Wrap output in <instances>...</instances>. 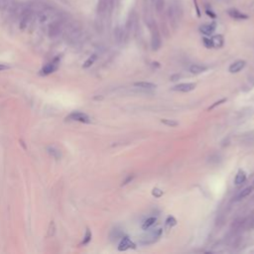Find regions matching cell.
Masks as SVG:
<instances>
[{"instance_id": "1", "label": "cell", "mask_w": 254, "mask_h": 254, "mask_svg": "<svg viewBox=\"0 0 254 254\" xmlns=\"http://www.w3.org/2000/svg\"><path fill=\"white\" fill-rule=\"evenodd\" d=\"M168 16H169L171 24L173 25V27L176 28L182 17V6H181V4L179 3L178 0H174V1L170 4L169 9H168Z\"/></svg>"}, {"instance_id": "2", "label": "cell", "mask_w": 254, "mask_h": 254, "mask_svg": "<svg viewBox=\"0 0 254 254\" xmlns=\"http://www.w3.org/2000/svg\"><path fill=\"white\" fill-rule=\"evenodd\" d=\"M149 27L151 30V45H152L153 50H158L161 46V38L159 34L158 29L156 27V24L154 21H151L149 23Z\"/></svg>"}, {"instance_id": "3", "label": "cell", "mask_w": 254, "mask_h": 254, "mask_svg": "<svg viewBox=\"0 0 254 254\" xmlns=\"http://www.w3.org/2000/svg\"><path fill=\"white\" fill-rule=\"evenodd\" d=\"M64 29V25L63 22L60 21V20H57V21L52 22L49 27H48V34L51 38H57L58 36H60L62 34Z\"/></svg>"}, {"instance_id": "4", "label": "cell", "mask_w": 254, "mask_h": 254, "mask_svg": "<svg viewBox=\"0 0 254 254\" xmlns=\"http://www.w3.org/2000/svg\"><path fill=\"white\" fill-rule=\"evenodd\" d=\"M67 118L69 119V120L78 121V122H82V123H89L90 122V118H89V115L83 113V112H78V111H75V112L71 113Z\"/></svg>"}, {"instance_id": "5", "label": "cell", "mask_w": 254, "mask_h": 254, "mask_svg": "<svg viewBox=\"0 0 254 254\" xmlns=\"http://www.w3.org/2000/svg\"><path fill=\"white\" fill-rule=\"evenodd\" d=\"M194 89H196V83L184 82V83H179V85H175L172 89L175 91H181V93H189V91L194 90Z\"/></svg>"}, {"instance_id": "6", "label": "cell", "mask_w": 254, "mask_h": 254, "mask_svg": "<svg viewBox=\"0 0 254 254\" xmlns=\"http://www.w3.org/2000/svg\"><path fill=\"white\" fill-rule=\"evenodd\" d=\"M57 67H58V60L57 61L55 60V61L47 64L46 66H44L42 67V70L40 71V74H41L42 75H48V74H50L52 73H54V71L57 70Z\"/></svg>"}, {"instance_id": "7", "label": "cell", "mask_w": 254, "mask_h": 254, "mask_svg": "<svg viewBox=\"0 0 254 254\" xmlns=\"http://www.w3.org/2000/svg\"><path fill=\"white\" fill-rule=\"evenodd\" d=\"M130 248H135V244L127 236L122 237L121 241L119 242L118 250L119 251H126V250H128Z\"/></svg>"}, {"instance_id": "8", "label": "cell", "mask_w": 254, "mask_h": 254, "mask_svg": "<svg viewBox=\"0 0 254 254\" xmlns=\"http://www.w3.org/2000/svg\"><path fill=\"white\" fill-rule=\"evenodd\" d=\"M111 1L110 0H98L97 12L99 15H104L110 8Z\"/></svg>"}, {"instance_id": "9", "label": "cell", "mask_w": 254, "mask_h": 254, "mask_svg": "<svg viewBox=\"0 0 254 254\" xmlns=\"http://www.w3.org/2000/svg\"><path fill=\"white\" fill-rule=\"evenodd\" d=\"M162 234V229H154L151 230L150 232H148V234L145 236L146 241H144V243H149V240H151V242H153L157 239V238L160 237V235Z\"/></svg>"}, {"instance_id": "10", "label": "cell", "mask_w": 254, "mask_h": 254, "mask_svg": "<svg viewBox=\"0 0 254 254\" xmlns=\"http://www.w3.org/2000/svg\"><path fill=\"white\" fill-rule=\"evenodd\" d=\"M245 61H237L235 63H233L230 65L229 67V73H231V74H235V73H238V71H240L243 67H245Z\"/></svg>"}, {"instance_id": "11", "label": "cell", "mask_w": 254, "mask_h": 254, "mask_svg": "<svg viewBox=\"0 0 254 254\" xmlns=\"http://www.w3.org/2000/svg\"><path fill=\"white\" fill-rule=\"evenodd\" d=\"M227 13H228V15L230 16V17L233 18V19H236V20H245V19L248 18L247 15L243 14L242 12L238 11L236 9H229L227 11Z\"/></svg>"}, {"instance_id": "12", "label": "cell", "mask_w": 254, "mask_h": 254, "mask_svg": "<svg viewBox=\"0 0 254 254\" xmlns=\"http://www.w3.org/2000/svg\"><path fill=\"white\" fill-rule=\"evenodd\" d=\"M246 178H247V176H246V173L244 172V171L239 170L237 172L235 178H234V185H236V186L242 185L246 181Z\"/></svg>"}, {"instance_id": "13", "label": "cell", "mask_w": 254, "mask_h": 254, "mask_svg": "<svg viewBox=\"0 0 254 254\" xmlns=\"http://www.w3.org/2000/svg\"><path fill=\"white\" fill-rule=\"evenodd\" d=\"M16 4L13 2V0H0V9L1 10H10L14 9Z\"/></svg>"}, {"instance_id": "14", "label": "cell", "mask_w": 254, "mask_h": 254, "mask_svg": "<svg viewBox=\"0 0 254 254\" xmlns=\"http://www.w3.org/2000/svg\"><path fill=\"white\" fill-rule=\"evenodd\" d=\"M214 30H216V26L213 24H205V25H202L200 27V31L204 35H206V36L212 35Z\"/></svg>"}, {"instance_id": "15", "label": "cell", "mask_w": 254, "mask_h": 254, "mask_svg": "<svg viewBox=\"0 0 254 254\" xmlns=\"http://www.w3.org/2000/svg\"><path fill=\"white\" fill-rule=\"evenodd\" d=\"M134 85L136 87H139V89H153L156 87V85L152 82H135Z\"/></svg>"}, {"instance_id": "16", "label": "cell", "mask_w": 254, "mask_h": 254, "mask_svg": "<svg viewBox=\"0 0 254 254\" xmlns=\"http://www.w3.org/2000/svg\"><path fill=\"white\" fill-rule=\"evenodd\" d=\"M212 43V47L216 48H220L223 45V37L221 35H214L212 36V38L210 39Z\"/></svg>"}, {"instance_id": "17", "label": "cell", "mask_w": 254, "mask_h": 254, "mask_svg": "<svg viewBox=\"0 0 254 254\" xmlns=\"http://www.w3.org/2000/svg\"><path fill=\"white\" fill-rule=\"evenodd\" d=\"M47 151H48V153H49L52 157H54L56 159H59V158L62 157L61 151H60L56 146H49L47 148Z\"/></svg>"}, {"instance_id": "18", "label": "cell", "mask_w": 254, "mask_h": 254, "mask_svg": "<svg viewBox=\"0 0 254 254\" xmlns=\"http://www.w3.org/2000/svg\"><path fill=\"white\" fill-rule=\"evenodd\" d=\"M206 70H208V67H204V66H201V65H193V66H191V67H190V71L194 74H201V73H204V71H205Z\"/></svg>"}, {"instance_id": "19", "label": "cell", "mask_w": 254, "mask_h": 254, "mask_svg": "<svg viewBox=\"0 0 254 254\" xmlns=\"http://www.w3.org/2000/svg\"><path fill=\"white\" fill-rule=\"evenodd\" d=\"M156 220H157V218L154 217V216L147 218V220L144 221V223H143V225H142V228L144 229V230L150 228L153 224H155V222H156Z\"/></svg>"}, {"instance_id": "20", "label": "cell", "mask_w": 254, "mask_h": 254, "mask_svg": "<svg viewBox=\"0 0 254 254\" xmlns=\"http://www.w3.org/2000/svg\"><path fill=\"white\" fill-rule=\"evenodd\" d=\"M252 190H253V187H252V186L247 187V188H245L244 190H242V192H241L239 194H238V197H237V201H239V200H241V198H245V197L249 196V194H251Z\"/></svg>"}, {"instance_id": "21", "label": "cell", "mask_w": 254, "mask_h": 254, "mask_svg": "<svg viewBox=\"0 0 254 254\" xmlns=\"http://www.w3.org/2000/svg\"><path fill=\"white\" fill-rule=\"evenodd\" d=\"M161 122L163 123V124H165L167 126H169V127H176L179 125V122L176 121V120H174V119H162Z\"/></svg>"}, {"instance_id": "22", "label": "cell", "mask_w": 254, "mask_h": 254, "mask_svg": "<svg viewBox=\"0 0 254 254\" xmlns=\"http://www.w3.org/2000/svg\"><path fill=\"white\" fill-rule=\"evenodd\" d=\"M155 7L158 13H161L165 7V0H155Z\"/></svg>"}, {"instance_id": "23", "label": "cell", "mask_w": 254, "mask_h": 254, "mask_svg": "<svg viewBox=\"0 0 254 254\" xmlns=\"http://www.w3.org/2000/svg\"><path fill=\"white\" fill-rule=\"evenodd\" d=\"M95 60H96V55H91L90 57L85 62V64H83V67H85V69H86V67H89L95 62Z\"/></svg>"}, {"instance_id": "24", "label": "cell", "mask_w": 254, "mask_h": 254, "mask_svg": "<svg viewBox=\"0 0 254 254\" xmlns=\"http://www.w3.org/2000/svg\"><path fill=\"white\" fill-rule=\"evenodd\" d=\"M176 224H177V220H176V218H175L174 216H170L167 217V220H166L167 227H173V226H175Z\"/></svg>"}, {"instance_id": "25", "label": "cell", "mask_w": 254, "mask_h": 254, "mask_svg": "<svg viewBox=\"0 0 254 254\" xmlns=\"http://www.w3.org/2000/svg\"><path fill=\"white\" fill-rule=\"evenodd\" d=\"M91 239V232H90V230L89 229H86V232H85V238H83V240L82 242V244H87L90 241Z\"/></svg>"}, {"instance_id": "26", "label": "cell", "mask_w": 254, "mask_h": 254, "mask_svg": "<svg viewBox=\"0 0 254 254\" xmlns=\"http://www.w3.org/2000/svg\"><path fill=\"white\" fill-rule=\"evenodd\" d=\"M226 101V98H222V99H220V100H218V101H216L213 103V104H212L210 105L209 108H208V110L209 111V110H212L213 108H216V107L217 106V105H220L221 103H223V102H225Z\"/></svg>"}, {"instance_id": "27", "label": "cell", "mask_w": 254, "mask_h": 254, "mask_svg": "<svg viewBox=\"0 0 254 254\" xmlns=\"http://www.w3.org/2000/svg\"><path fill=\"white\" fill-rule=\"evenodd\" d=\"M115 37H116L118 42H120L121 40L123 39V32H122V30L120 29V28H117L116 31H115Z\"/></svg>"}, {"instance_id": "28", "label": "cell", "mask_w": 254, "mask_h": 254, "mask_svg": "<svg viewBox=\"0 0 254 254\" xmlns=\"http://www.w3.org/2000/svg\"><path fill=\"white\" fill-rule=\"evenodd\" d=\"M152 194L155 198H160V197L163 196V191H161L160 189H158V188H154L153 191H152Z\"/></svg>"}, {"instance_id": "29", "label": "cell", "mask_w": 254, "mask_h": 254, "mask_svg": "<svg viewBox=\"0 0 254 254\" xmlns=\"http://www.w3.org/2000/svg\"><path fill=\"white\" fill-rule=\"evenodd\" d=\"M202 43H204V45L206 48H212V40H210V39L204 38V39H202Z\"/></svg>"}, {"instance_id": "30", "label": "cell", "mask_w": 254, "mask_h": 254, "mask_svg": "<svg viewBox=\"0 0 254 254\" xmlns=\"http://www.w3.org/2000/svg\"><path fill=\"white\" fill-rule=\"evenodd\" d=\"M49 229H50V231H51V233L49 234V235H50V236H52V235H53V234H54V232H55V229H56V227H55V225H54L53 222H52V223H51V225H50V228H49Z\"/></svg>"}, {"instance_id": "31", "label": "cell", "mask_w": 254, "mask_h": 254, "mask_svg": "<svg viewBox=\"0 0 254 254\" xmlns=\"http://www.w3.org/2000/svg\"><path fill=\"white\" fill-rule=\"evenodd\" d=\"M132 180H133V176H128V177H127V179H126V180L124 181V183H123V185H126V184H128V183H129V182H131V181H132Z\"/></svg>"}, {"instance_id": "32", "label": "cell", "mask_w": 254, "mask_h": 254, "mask_svg": "<svg viewBox=\"0 0 254 254\" xmlns=\"http://www.w3.org/2000/svg\"><path fill=\"white\" fill-rule=\"evenodd\" d=\"M7 69H9V67L4 66V65H0V71H4V70H7Z\"/></svg>"}, {"instance_id": "33", "label": "cell", "mask_w": 254, "mask_h": 254, "mask_svg": "<svg viewBox=\"0 0 254 254\" xmlns=\"http://www.w3.org/2000/svg\"><path fill=\"white\" fill-rule=\"evenodd\" d=\"M252 187H253V189H254V181H253V183H252V185H251Z\"/></svg>"}, {"instance_id": "34", "label": "cell", "mask_w": 254, "mask_h": 254, "mask_svg": "<svg viewBox=\"0 0 254 254\" xmlns=\"http://www.w3.org/2000/svg\"><path fill=\"white\" fill-rule=\"evenodd\" d=\"M224 1H230V0H224Z\"/></svg>"}]
</instances>
